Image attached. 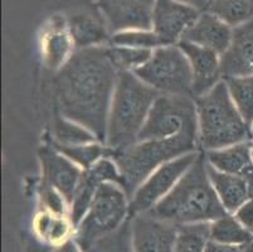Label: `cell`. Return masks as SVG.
I'll list each match as a JSON object with an SVG mask.
<instances>
[{
    "label": "cell",
    "mask_w": 253,
    "mask_h": 252,
    "mask_svg": "<svg viewBox=\"0 0 253 252\" xmlns=\"http://www.w3.org/2000/svg\"><path fill=\"white\" fill-rule=\"evenodd\" d=\"M109 46L77 50L53 81L57 112L88 128L103 144L119 77Z\"/></svg>",
    "instance_id": "6da1fadb"
},
{
    "label": "cell",
    "mask_w": 253,
    "mask_h": 252,
    "mask_svg": "<svg viewBox=\"0 0 253 252\" xmlns=\"http://www.w3.org/2000/svg\"><path fill=\"white\" fill-rule=\"evenodd\" d=\"M149 213L178 226L211 223L228 213L211 186L203 151L174 189Z\"/></svg>",
    "instance_id": "7a4b0ae2"
},
{
    "label": "cell",
    "mask_w": 253,
    "mask_h": 252,
    "mask_svg": "<svg viewBox=\"0 0 253 252\" xmlns=\"http://www.w3.org/2000/svg\"><path fill=\"white\" fill-rule=\"evenodd\" d=\"M159 95L134 72H119L107 119L106 147L119 150L136 143Z\"/></svg>",
    "instance_id": "3957f363"
},
{
    "label": "cell",
    "mask_w": 253,
    "mask_h": 252,
    "mask_svg": "<svg viewBox=\"0 0 253 252\" xmlns=\"http://www.w3.org/2000/svg\"><path fill=\"white\" fill-rule=\"evenodd\" d=\"M198 150L201 149L197 134L183 133L169 139L137 140L124 149L110 150V156L119 166L121 186L131 197L159 166Z\"/></svg>",
    "instance_id": "277c9868"
},
{
    "label": "cell",
    "mask_w": 253,
    "mask_h": 252,
    "mask_svg": "<svg viewBox=\"0 0 253 252\" xmlns=\"http://www.w3.org/2000/svg\"><path fill=\"white\" fill-rule=\"evenodd\" d=\"M195 105L202 151L251 140V126L237 110L224 80L206 95L197 97Z\"/></svg>",
    "instance_id": "5b68a950"
},
{
    "label": "cell",
    "mask_w": 253,
    "mask_h": 252,
    "mask_svg": "<svg viewBox=\"0 0 253 252\" xmlns=\"http://www.w3.org/2000/svg\"><path fill=\"white\" fill-rule=\"evenodd\" d=\"M130 196L117 183H103L78 223L73 239L87 252L96 242L116 232L130 219Z\"/></svg>",
    "instance_id": "8992f818"
},
{
    "label": "cell",
    "mask_w": 253,
    "mask_h": 252,
    "mask_svg": "<svg viewBox=\"0 0 253 252\" xmlns=\"http://www.w3.org/2000/svg\"><path fill=\"white\" fill-rule=\"evenodd\" d=\"M134 73L159 94L193 97L192 69L178 45L154 50L150 59Z\"/></svg>",
    "instance_id": "52a82bcc"
},
{
    "label": "cell",
    "mask_w": 253,
    "mask_h": 252,
    "mask_svg": "<svg viewBox=\"0 0 253 252\" xmlns=\"http://www.w3.org/2000/svg\"><path fill=\"white\" fill-rule=\"evenodd\" d=\"M183 133L198 135L195 99L181 95L160 94L151 106L139 140L169 139Z\"/></svg>",
    "instance_id": "ba28073f"
},
{
    "label": "cell",
    "mask_w": 253,
    "mask_h": 252,
    "mask_svg": "<svg viewBox=\"0 0 253 252\" xmlns=\"http://www.w3.org/2000/svg\"><path fill=\"white\" fill-rule=\"evenodd\" d=\"M201 151L198 150L172 159L154 170L130 197L131 217L150 212L160 201L164 200L197 161Z\"/></svg>",
    "instance_id": "9c48e42d"
},
{
    "label": "cell",
    "mask_w": 253,
    "mask_h": 252,
    "mask_svg": "<svg viewBox=\"0 0 253 252\" xmlns=\"http://www.w3.org/2000/svg\"><path fill=\"white\" fill-rule=\"evenodd\" d=\"M130 227L134 252H175V223L146 212L130 217Z\"/></svg>",
    "instance_id": "30bf717a"
},
{
    "label": "cell",
    "mask_w": 253,
    "mask_h": 252,
    "mask_svg": "<svg viewBox=\"0 0 253 252\" xmlns=\"http://www.w3.org/2000/svg\"><path fill=\"white\" fill-rule=\"evenodd\" d=\"M107 182L121 186V173L116 161L110 155L103 156L89 169L84 170L70 204V217L76 228L86 214L100 187Z\"/></svg>",
    "instance_id": "8fae6325"
},
{
    "label": "cell",
    "mask_w": 253,
    "mask_h": 252,
    "mask_svg": "<svg viewBox=\"0 0 253 252\" xmlns=\"http://www.w3.org/2000/svg\"><path fill=\"white\" fill-rule=\"evenodd\" d=\"M38 158L42 177L41 182L61 192L71 204L84 169L76 165L47 140L39 148Z\"/></svg>",
    "instance_id": "7c38bea8"
},
{
    "label": "cell",
    "mask_w": 253,
    "mask_h": 252,
    "mask_svg": "<svg viewBox=\"0 0 253 252\" xmlns=\"http://www.w3.org/2000/svg\"><path fill=\"white\" fill-rule=\"evenodd\" d=\"M156 0H97L112 34L127 29H153Z\"/></svg>",
    "instance_id": "4fadbf2b"
},
{
    "label": "cell",
    "mask_w": 253,
    "mask_h": 252,
    "mask_svg": "<svg viewBox=\"0 0 253 252\" xmlns=\"http://www.w3.org/2000/svg\"><path fill=\"white\" fill-rule=\"evenodd\" d=\"M198 17V9L178 0H156L153 11V31L158 34L163 46H175Z\"/></svg>",
    "instance_id": "5bb4252c"
},
{
    "label": "cell",
    "mask_w": 253,
    "mask_h": 252,
    "mask_svg": "<svg viewBox=\"0 0 253 252\" xmlns=\"http://www.w3.org/2000/svg\"><path fill=\"white\" fill-rule=\"evenodd\" d=\"M39 50L43 66L52 72L61 71L77 50L68 22L63 18H53L41 34Z\"/></svg>",
    "instance_id": "9a60e30c"
},
{
    "label": "cell",
    "mask_w": 253,
    "mask_h": 252,
    "mask_svg": "<svg viewBox=\"0 0 253 252\" xmlns=\"http://www.w3.org/2000/svg\"><path fill=\"white\" fill-rule=\"evenodd\" d=\"M178 46L183 50L189 61L194 99L206 95L223 81L220 54L186 41H180Z\"/></svg>",
    "instance_id": "2e32d148"
},
{
    "label": "cell",
    "mask_w": 253,
    "mask_h": 252,
    "mask_svg": "<svg viewBox=\"0 0 253 252\" xmlns=\"http://www.w3.org/2000/svg\"><path fill=\"white\" fill-rule=\"evenodd\" d=\"M220 61L223 80L253 75V19L233 28L231 45Z\"/></svg>",
    "instance_id": "e0dca14e"
},
{
    "label": "cell",
    "mask_w": 253,
    "mask_h": 252,
    "mask_svg": "<svg viewBox=\"0 0 253 252\" xmlns=\"http://www.w3.org/2000/svg\"><path fill=\"white\" fill-rule=\"evenodd\" d=\"M233 28L211 11L199 14L194 23L184 33L181 41L214 50L222 55L231 45Z\"/></svg>",
    "instance_id": "ac0fdd59"
},
{
    "label": "cell",
    "mask_w": 253,
    "mask_h": 252,
    "mask_svg": "<svg viewBox=\"0 0 253 252\" xmlns=\"http://www.w3.org/2000/svg\"><path fill=\"white\" fill-rule=\"evenodd\" d=\"M203 152L207 163L213 166L214 169L243 177L253 184V159L252 151H251V140Z\"/></svg>",
    "instance_id": "d6986e66"
},
{
    "label": "cell",
    "mask_w": 253,
    "mask_h": 252,
    "mask_svg": "<svg viewBox=\"0 0 253 252\" xmlns=\"http://www.w3.org/2000/svg\"><path fill=\"white\" fill-rule=\"evenodd\" d=\"M207 170L211 186L228 213L233 214L243 203L253 197V184L246 178L219 172L208 163Z\"/></svg>",
    "instance_id": "ffe728a7"
},
{
    "label": "cell",
    "mask_w": 253,
    "mask_h": 252,
    "mask_svg": "<svg viewBox=\"0 0 253 252\" xmlns=\"http://www.w3.org/2000/svg\"><path fill=\"white\" fill-rule=\"evenodd\" d=\"M32 230L38 241L47 246L57 247L75 237L76 226L70 214L38 209L33 217Z\"/></svg>",
    "instance_id": "44dd1931"
},
{
    "label": "cell",
    "mask_w": 253,
    "mask_h": 252,
    "mask_svg": "<svg viewBox=\"0 0 253 252\" xmlns=\"http://www.w3.org/2000/svg\"><path fill=\"white\" fill-rule=\"evenodd\" d=\"M67 22L77 50L103 47L109 46L107 43H111L109 27L106 24L105 18L101 15L92 11H81L72 15Z\"/></svg>",
    "instance_id": "7402d4cb"
},
{
    "label": "cell",
    "mask_w": 253,
    "mask_h": 252,
    "mask_svg": "<svg viewBox=\"0 0 253 252\" xmlns=\"http://www.w3.org/2000/svg\"><path fill=\"white\" fill-rule=\"evenodd\" d=\"M52 144L61 147H72V145L89 144V143L100 142L97 136L92 133L88 128L80 122L62 116L58 112L53 119L52 131L45 136Z\"/></svg>",
    "instance_id": "603a6c76"
},
{
    "label": "cell",
    "mask_w": 253,
    "mask_h": 252,
    "mask_svg": "<svg viewBox=\"0 0 253 252\" xmlns=\"http://www.w3.org/2000/svg\"><path fill=\"white\" fill-rule=\"evenodd\" d=\"M211 240L232 246H245L253 241V232L234 217L227 213L211 222Z\"/></svg>",
    "instance_id": "cb8c5ba5"
},
{
    "label": "cell",
    "mask_w": 253,
    "mask_h": 252,
    "mask_svg": "<svg viewBox=\"0 0 253 252\" xmlns=\"http://www.w3.org/2000/svg\"><path fill=\"white\" fill-rule=\"evenodd\" d=\"M208 9L232 28L253 19V0H211Z\"/></svg>",
    "instance_id": "d4e9b609"
},
{
    "label": "cell",
    "mask_w": 253,
    "mask_h": 252,
    "mask_svg": "<svg viewBox=\"0 0 253 252\" xmlns=\"http://www.w3.org/2000/svg\"><path fill=\"white\" fill-rule=\"evenodd\" d=\"M229 96L248 125L253 122V75L224 78Z\"/></svg>",
    "instance_id": "484cf974"
},
{
    "label": "cell",
    "mask_w": 253,
    "mask_h": 252,
    "mask_svg": "<svg viewBox=\"0 0 253 252\" xmlns=\"http://www.w3.org/2000/svg\"><path fill=\"white\" fill-rule=\"evenodd\" d=\"M211 241V223H190L178 226L175 252H206Z\"/></svg>",
    "instance_id": "4316f807"
},
{
    "label": "cell",
    "mask_w": 253,
    "mask_h": 252,
    "mask_svg": "<svg viewBox=\"0 0 253 252\" xmlns=\"http://www.w3.org/2000/svg\"><path fill=\"white\" fill-rule=\"evenodd\" d=\"M45 140L49 142L48 139H45ZM52 145L84 170L89 169L92 165H95L103 156L110 155V149L101 142L82 145H72V147H61V145L56 144Z\"/></svg>",
    "instance_id": "83f0119b"
},
{
    "label": "cell",
    "mask_w": 253,
    "mask_h": 252,
    "mask_svg": "<svg viewBox=\"0 0 253 252\" xmlns=\"http://www.w3.org/2000/svg\"><path fill=\"white\" fill-rule=\"evenodd\" d=\"M109 53L119 72H136L150 59L153 50L110 45Z\"/></svg>",
    "instance_id": "f1b7e54d"
},
{
    "label": "cell",
    "mask_w": 253,
    "mask_h": 252,
    "mask_svg": "<svg viewBox=\"0 0 253 252\" xmlns=\"http://www.w3.org/2000/svg\"><path fill=\"white\" fill-rule=\"evenodd\" d=\"M110 45L154 50L163 43L153 29H127L112 34Z\"/></svg>",
    "instance_id": "f546056e"
},
{
    "label": "cell",
    "mask_w": 253,
    "mask_h": 252,
    "mask_svg": "<svg viewBox=\"0 0 253 252\" xmlns=\"http://www.w3.org/2000/svg\"><path fill=\"white\" fill-rule=\"evenodd\" d=\"M87 252H134L131 241L130 219L116 232L96 242Z\"/></svg>",
    "instance_id": "4dcf8cb0"
},
{
    "label": "cell",
    "mask_w": 253,
    "mask_h": 252,
    "mask_svg": "<svg viewBox=\"0 0 253 252\" xmlns=\"http://www.w3.org/2000/svg\"><path fill=\"white\" fill-rule=\"evenodd\" d=\"M38 209H44V211L54 212V213L70 214V203L63 194L56 188L42 182L38 188Z\"/></svg>",
    "instance_id": "1f68e13d"
},
{
    "label": "cell",
    "mask_w": 253,
    "mask_h": 252,
    "mask_svg": "<svg viewBox=\"0 0 253 252\" xmlns=\"http://www.w3.org/2000/svg\"><path fill=\"white\" fill-rule=\"evenodd\" d=\"M233 214L247 230L253 232V197L243 203Z\"/></svg>",
    "instance_id": "d6a6232c"
},
{
    "label": "cell",
    "mask_w": 253,
    "mask_h": 252,
    "mask_svg": "<svg viewBox=\"0 0 253 252\" xmlns=\"http://www.w3.org/2000/svg\"><path fill=\"white\" fill-rule=\"evenodd\" d=\"M242 246H232V245L219 244L215 241H209L206 247V252H241Z\"/></svg>",
    "instance_id": "836d02e7"
},
{
    "label": "cell",
    "mask_w": 253,
    "mask_h": 252,
    "mask_svg": "<svg viewBox=\"0 0 253 252\" xmlns=\"http://www.w3.org/2000/svg\"><path fill=\"white\" fill-rule=\"evenodd\" d=\"M52 252H84V250L80 247V245L76 242L75 239H71L67 242L59 245V246L53 247Z\"/></svg>",
    "instance_id": "e575fe53"
},
{
    "label": "cell",
    "mask_w": 253,
    "mask_h": 252,
    "mask_svg": "<svg viewBox=\"0 0 253 252\" xmlns=\"http://www.w3.org/2000/svg\"><path fill=\"white\" fill-rule=\"evenodd\" d=\"M178 1L193 6V8L198 9V10L207 8V5H209V3H211V0H178Z\"/></svg>",
    "instance_id": "d590c367"
},
{
    "label": "cell",
    "mask_w": 253,
    "mask_h": 252,
    "mask_svg": "<svg viewBox=\"0 0 253 252\" xmlns=\"http://www.w3.org/2000/svg\"><path fill=\"white\" fill-rule=\"evenodd\" d=\"M241 252H253V241L250 242V244L245 245V246H242Z\"/></svg>",
    "instance_id": "8d00e7d4"
},
{
    "label": "cell",
    "mask_w": 253,
    "mask_h": 252,
    "mask_svg": "<svg viewBox=\"0 0 253 252\" xmlns=\"http://www.w3.org/2000/svg\"><path fill=\"white\" fill-rule=\"evenodd\" d=\"M251 140H253V122L251 125Z\"/></svg>",
    "instance_id": "74e56055"
},
{
    "label": "cell",
    "mask_w": 253,
    "mask_h": 252,
    "mask_svg": "<svg viewBox=\"0 0 253 252\" xmlns=\"http://www.w3.org/2000/svg\"><path fill=\"white\" fill-rule=\"evenodd\" d=\"M251 151H252V159H253V140H251Z\"/></svg>",
    "instance_id": "f35d334b"
}]
</instances>
